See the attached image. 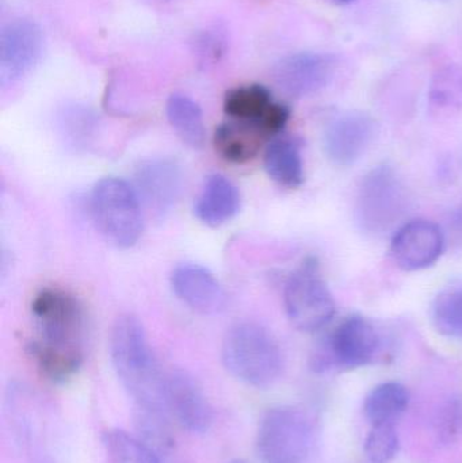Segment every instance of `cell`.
Instances as JSON below:
<instances>
[{
  "instance_id": "cell-3",
  "label": "cell",
  "mask_w": 462,
  "mask_h": 463,
  "mask_svg": "<svg viewBox=\"0 0 462 463\" xmlns=\"http://www.w3.org/2000/svg\"><path fill=\"white\" fill-rule=\"evenodd\" d=\"M222 359L227 372L254 388L274 385L284 370V355L276 337L265 326L241 321L222 339Z\"/></svg>"
},
{
  "instance_id": "cell-6",
  "label": "cell",
  "mask_w": 462,
  "mask_h": 463,
  "mask_svg": "<svg viewBox=\"0 0 462 463\" xmlns=\"http://www.w3.org/2000/svg\"><path fill=\"white\" fill-rule=\"evenodd\" d=\"M409 203L406 186L398 174L388 165H380L366 174L358 187V225L366 233H387L403 219Z\"/></svg>"
},
{
  "instance_id": "cell-28",
  "label": "cell",
  "mask_w": 462,
  "mask_h": 463,
  "mask_svg": "<svg viewBox=\"0 0 462 463\" xmlns=\"http://www.w3.org/2000/svg\"><path fill=\"white\" fill-rule=\"evenodd\" d=\"M328 3H331V5H352V3H354L355 0H327Z\"/></svg>"
},
{
  "instance_id": "cell-10",
  "label": "cell",
  "mask_w": 462,
  "mask_h": 463,
  "mask_svg": "<svg viewBox=\"0 0 462 463\" xmlns=\"http://www.w3.org/2000/svg\"><path fill=\"white\" fill-rule=\"evenodd\" d=\"M224 111L232 121L258 128L269 140L282 135L290 118L289 106L277 102L262 84H247L227 92Z\"/></svg>"
},
{
  "instance_id": "cell-18",
  "label": "cell",
  "mask_w": 462,
  "mask_h": 463,
  "mask_svg": "<svg viewBox=\"0 0 462 463\" xmlns=\"http://www.w3.org/2000/svg\"><path fill=\"white\" fill-rule=\"evenodd\" d=\"M263 165L270 179L287 189H297L306 178L300 144L290 136L279 135L269 141Z\"/></svg>"
},
{
  "instance_id": "cell-19",
  "label": "cell",
  "mask_w": 462,
  "mask_h": 463,
  "mask_svg": "<svg viewBox=\"0 0 462 463\" xmlns=\"http://www.w3.org/2000/svg\"><path fill=\"white\" fill-rule=\"evenodd\" d=\"M265 141L270 140L258 128L232 119L220 125L214 133L217 154L235 165L254 159Z\"/></svg>"
},
{
  "instance_id": "cell-7",
  "label": "cell",
  "mask_w": 462,
  "mask_h": 463,
  "mask_svg": "<svg viewBox=\"0 0 462 463\" xmlns=\"http://www.w3.org/2000/svg\"><path fill=\"white\" fill-rule=\"evenodd\" d=\"M284 304L288 318L298 331L312 334L333 320L335 301L314 258L306 259L290 275L285 285Z\"/></svg>"
},
{
  "instance_id": "cell-21",
  "label": "cell",
  "mask_w": 462,
  "mask_h": 463,
  "mask_svg": "<svg viewBox=\"0 0 462 463\" xmlns=\"http://www.w3.org/2000/svg\"><path fill=\"white\" fill-rule=\"evenodd\" d=\"M168 122L182 143L193 149L203 148L206 140V127L200 105L184 94L171 95L165 105Z\"/></svg>"
},
{
  "instance_id": "cell-11",
  "label": "cell",
  "mask_w": 462,
  "mask_h": 463,
  "mask_svg": "<svg viewBox=\"0 0 462 463\" xmlns=\"http://www.w3.org/2000/svg\"><path fill=\"white\" fill-rule=\"evenodd\" d=\"M45 37L37 22L19 18L8 22L0 32V79L11 84L34 70L42 59Z\"/></svg>"
},
{
  "instance_id": "cell-22",
  "label": "cell",
  "mask_w": 462,
  "mask_h": 463,
  "mask_svg": "<svg viewBox=\"0 0 462 463\" xmlns=\"http://www.w3.org/2000/svg\"><path fill=\"white\" fill-rule=\"evenodd\" d=\"M410 404V393L401 383H380L368 394L363 405V412L372 426L395 424L406 412Z\"/></svg>"
},
{
  "instance_id": "cell-2",
  "label": "cell",
  "mask_w": 462,
  "mask_h": 463,
  "mask_svg": "<svg viewBox=\"0 0 462 463\" xmlns=\"http://www.w3.org/2000/svg\"><path fill=\"white\" fill-rule=\"evenodd\" d=\"M110 359L119 383L133 402L152 420H165L167 407V374L163 373L136 316L121 315L110 335Z\"/></svg>"
},
{
  "instance_id": "cell-4",
  "label": "cell",
  "mask_w": 462,
  "mask_h": 463,
  "mask_svg": "<svg viewBox=\"0 0 462 463\" xmlns=\"http://www.w3.org/2000/svg\"><path fill=\"white\" fill-rule=\"evenodd\" d=\"M92 220L100 234L118 248L137 244L144 231L143 203L133 184L124 179L97 182L90 197Z\"/></svg>"
},
{
  "instance_id": "cell-24",
  "label": "cell",
  "mask_w": 462,
  "mask_h": 463,
  "mask_svg": "<svg viewBox=\"0 0 462 463\" xmlns=\"http://www.w3.org/2000/svg\"><path fill=\"white\" fill-rule=\"evenodd\" d=\"M434 326L445 336L462 339V288H447L434 299Z\"/></svg>"
},
{
  "instance_id": "cell-26",
  "label": "cell",
  "mask_w": 462,
  "mask_h": 463,
  "mask_svg": "<svg viewBox=\"0 0 462 463\" xmlns=\"http://www.w3.org/2000/svg\"><path fill=\"white\" fill-rule=\"evenodd\" d=\"M399 445L395 424H380L369 432L363 451L371 463H390L398 454Z\"/></svg>"
},
{
  "instance_id": "cell-12",
  "label": "cell",
  "mask_w": 462,
  "mask_h": 463,
  "mask_svg": "<svg viewBox=\"0 0 462 463\" xmlns=\"http://www.w3.org/2000/svg\"><path fill=\"white\" fill-rule=\"evenodd\" d=\"M445 237L441 228L426 220L406 222L396 231L391 255L399 269L420 271L433 266L444 252Z\"/></svg>"
},
{
  "instance_id": "cell-9",
  "label": "cell",
  "mask_w": 462,
  "mask_h": 463,
  "mask_svg": "<svg viewBox=\"0 0 462 463\" xmlns=\"http://www.w3.org/2000/svg\"><path fill=\"white\" fill-rule=\"evenodd\" d=\"M338 68L334 54L323 52H297L276 62L273 80L293 99L311 97L330 86Z\"/></svg>"
},
{
  "instance_id": "cell-25",
  "label": "cell",
  "mask_w": 462,
  "mask_h": 463,
  "mask_svg": "<svg viewBox=\"0 0 462 463\" xmlns=\"http://www.w3.org/2000/svg\"><path fill=\"white\" fill-rule=\"evenodd\" d=\"M192 51L200 67H214L228 51V37L220 26H209L195 33L192 40Z\"/></svg>"
},
{
  "instance_id": "cell-16",
  "label": "cell",
  "mask_w": 462,
  "mask_h": 463,
  "mask_svg": "<svg viewBox=\"0 0 462 463\" xmlns=\"http://www.w3.org/2000/svg\"><path fill=\"white\" fill-rule=\"evenodd\" d=\"M376 124L368 114L352 111L336 117L325 132V151L338 165L357 162L373 141Z\"/></svg>"
},
{
  "instance_id": "cell-20",
  "label": "cell",
  "mask_w": 462,
  "mask_h": 463,
  "mask_svg": "<svg viewBox=\"0 0 462 463\" xmlns=\"http://www.w3.org/2000/svg\"><path fill=\"white\" fill-rule=\"evenodd\" d=\"M99 118L90 106L67 103L56 114V130L62 146L71 151H86L95 140Z\"/></svg>"
},
{
  "instance_id": "cell-15",
  "label": "cell",
  "mask_w": 462,
  "mask_h": 463,
  "mask_svg": "<svg viewBox=\"0 0 462 463\" xmlns=\"http://www.w3.org/2000/svg\"><path fill=\"white\" fill-rule=\"evenodd\" d=\"M168 412L193 434H205L213 424V410L200 383L184 370L167 374Z\"/></svg>"
},
{
  "instance_id": "cell-5",
  "label": "cell",
  "mask_w": 462,
  "mask_h": 463,
  "mask_svg": "<svg viewBox=\"0 0 462 463\" xmlns=\"http://www.w3.org/2000/svg\"><path fill=\"white\" fill-rule=\"evenodd\" d=\"M314 435V423L300 408H271L258 429V456L262 463H306Z\"/></svg>"
},
{
  "instance_id": "cell-14",
  "label": "cell",
  "mask_w": 462,
  "mask_h": 463,
  "mask_svg": "<svg viewBox=\"0 0 462 463\" xmlns=\"http://www.w3.org/2000/svg\"><path fill=\"white\" fill-rule=\"evenodd\" d=\"M170 282L175 296L200 315H219L227 307L222 283L201 264H179L171 272Z\"/></svg>"
},
{
  "instance_id": "cell-8",
  "label": "cell",
  "mask_w": 462,
  "mask_h": 463,
  "mask_svg": "<svg viewBox=\"0 0 462 463\" xmlns=\"http://www.w3.org/2000/svg\"><path fill=\"white\" fill-rule=\"evenodd\" d=\"M184 186V171L171 157H149L138 163L133 173V187L143 208L157 219L168 216L176 208Z\"/></svg>"
},
{
  "instance_id": "cell-27",
  "label": "cell",
  "mask_w": 462,
  "mask_h": 463,
  "mask_svg": "<svg viewBox=\"0 0 462 463\" xmlns=\"http://www.w3.org/2000/svg\"><path fill=\"white\" fill-rule=\"evenodd\" d=\"M431 99L441 106L455 105L462 100V68L448 65L434 76L431 84Z\"/></svg>"
},
{
  "instance_id": "cell-1",
  "label": "cell",
  "mask_w": 462,
  "mask_h": 463,
  "mask_svg": "<svg viewBox=\"0 0 462 463\" xmlns=\"http://www.w3.org/2000/svg\"><path fill=\"white\" fill-rule=\"evenodd\" d=\"M34 337L29 351L49 380L62 383L79 372L89 343V316L80 299L45 288L32 302Z\"/></svg>"
},
{
  "instance_id": "cell-13",
  "label": "cell",
  "mask_w": 462,
  "mask_h": 463,
  "mask_svg": "<svg viewBox=\"0 0 462 463\" xmlns=\"http://www.w3.org/2000/svg\"><path fill=\"white\" fill-rule=\"evenodd\" d=\"M382 345L379 332L361 316L344 318L330 336L331 362L342 369H358L372 364Z\"/></svg>"
},
{
  "instance_id": "cell-29",
  "label": "cell",
  "mask_w": 462,
  "mask_h": 463,
  "mask_svg": "<svg viewBox=\"0 0 462 463\" xmlns=\"http://www.w3.org/2000/svg\"><path fill=\"white\" fill-rule=\"evenodd\" d=\"M231 463H247V462L240 461V459H238V461H233V462H231Z\"/></svg>"
},
{
  "instance_id": "cell-17",
  "label": "cell",
  "mask_w": 462,
  "mask_h": 463,
  "mask_svg": "<svg viewBox=\"0 0 462 463\" xmlns=\"http://www.w3.org/2000/svg\"><path fill=\"white\" fill-rule=\"evenodd\" d=\"M241 208V194L227 176L214 174L208 176L194 203L198 222L206 227L219 228L238 216Z\"/></svg>"
},
{
  "instance_id": "cell-23",
  "label": "cell",
  "mask_w": 462,
  "mask_h": 463,
  "mask_svg": "<svg viewBox=\"0 0 462 463\" xmlns=\"http://www.w3.org/2000/svg\"><path fill=\"white\" fill-rule=\"evenodd\" d=\"M108 463H160L151 448L122 430L103 434Z\"/></svg>"
}]
</instances>
